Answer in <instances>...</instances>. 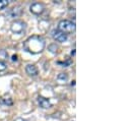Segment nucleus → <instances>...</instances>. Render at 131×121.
Instances as JSON below:
<instances>
[{
	"mask_svg": "<svg viewBox=\"0 0 131 121\" xmlns=\"http://www.w3.org/2000/svg\"><path fill=\"white\" fill-rule=\"evenodd\" d=\"M30 10L34 14L40 15L45 11V5L43 3H41V2H36V3H33L30 6Z\"/></svg>",
	"mask_w": 131,
	"mask_h": 121,
	"instance_id": "20e7f679",
	"label": "nucleus"
},
{
	"mask_svg": "<svg viewBox=\"0 0 131 121\" xmlns=\"http://www.w3.org/2000/svg\"><path fill=\"white\" fill-rule=\"evenodd\" d=\"M12 60H13V61L17 60V56H16V55H13V56H12Z\"/></svg>",
	"mask_w": 131,
	"mask_h": 121,
	"instance_id": "2eb2a0df",
	"label": "nucleus"
},
{
	"mask_svg": "<svg viewBox=\"0 0 131 121\" xmlns=\"http://www.w3.org/2000/svg\"><path fill=\"white\" fill-rule=\"evenodd\" d=\"M26 28H27V25L23 21H14L10 26L11 32L14 34H18V35L23 34L26 31Z\"/></svg>",
	"mask_w": 131,
	"mask_h": 121,
	"instance_id": "7ed1b4c3",
	"label": "nucleus"
},
{
	"mask_svg": "<svg viewBox=\"0 0 131 121\" xmlns=\"http://www.w3.org/2000/svg\"><path fill=\"white\" fill-rule=\"evenodd\" d=\"M57 30L61 31L62 33H64L66 35L71 34L75 31V24L71 21H68V19H62L59 22Z\"/></svg>",
	"mask_w": 131,
	"mask_h": 121,
	"instance_id": "f03ea898",
	"label": "nucleus"
},
{
	"mask_svg": "<svg viewBox=\"0 0 131 121\" xmlns=\"http://www.w3.org/2000/svg\"><path fill=\"white\" fill-rule=\"evenodd\" d=\"M57 63H58V64H61V65H63V67H67V66H69V65L71 64V60H70V59H68V60L65 61V62H61V61H58Z\"/></svg>",
	"mask_w": 131,
	"mask_h": 121,
	"instance_id": "f8f14e48",
	"label": "nucleus"
},
{
	"mask_svg": "<svg viewBox=\"0 0 131 121\" xmlns=\"http://www.w3.org/2000/svg\"><path fill=\"white\" fill-rule=\"evenodd\" d=\"M45 46H46V42L41 36H32L24 44L25 50L31 54L41 53L45 49Z\"/></svg>",
	"mask_w": 131,
	"mask_h": 121,
	"instance_id": "f257e3e1",
	"label": "nucleus"
},
{
	"mask_svg": "<svg viewBox=\"0 0 131 121\" xmlns=\"http://www.w3.org/2000/svg\"><path fill=\"white\" fill-rule=\"evenodd\" d=\"M9 4V2L7 0H0V10L4 9L5 7H7Z\"/></svg>",
	"mask_w": 131,
	"mask_h": 121,
	"instance_id": "9d476101",
	"label": "nucleus"
},
{
	"mask_svg": "<svg viewBox=\"0 0 131 121\" xmlns=\"http://www.w3.org/2000/svg\"><path fill=\"white\" fill-rule=\"evenodd\" d=\"M71 55H73V56L75 55V49H73V51L71 52Z\"/></svg>",
	"mask_w": 131,
	"mask_h": 121,
	"instance_id": "dca6fc26",
	"label": "nucleus"
},
{
	"mask_svg": "<svg viewBox=\"0 0 131 121\" xmlns=\"http://www.w3.org/2000/svg\"><path fill=\"white\" fill-rule=\"evenodd\" d=\"M52 37L55 41L57 42H60V43H63V42H66L67 41V35L62 33L61 31L59 30H54L52 31Z\"/></svg>",
	"mask_w": 131,
	"mask_h": 121,
	"instance_id": "39448f33",
	"label": "nucleus"
},
{
	"mask_svg": "<svg viewBox=\"0 0 131 121\" xmlns=\"http://www.w3.org/2000/svg\"><path fill=\"white\" fill-rule=\"evenodd\" d=\"M19 10H20L19 8H17V7L15 8V7H14V8H12V9L10 10V12H9V13L12 15V17H16V16H18V14L16 13V11H19Z\"/></svg>",
	"mask_w": 131,
	"mask_h": 121,
	"instance_id": "9b49d317",
	"label": "nucleus"
},
{
	"mask_svg": "<svg viewBox=\"0 0 131 121\" xmlns=\"http://www.w3.org/2000/svg\"><path fill=\"white\" fill-rule=\"evenodd\" d=\"M0 104H2V105H4V106H11V105L13 104V102H12V100H11L10 98H8V99H3V98H1V99H0Z\"/></svg>",
	"mask_w": 131,
	"mask_h": 121,
	"instance_id": "1a4fd4ad",
	"label": "nucleus"
},
{
	"mask_svg": "<svg viewBox=\"0 0 131 121\" xmlns=\"http://www.w3.org/2000/svg\"><path fill=\"white\" fill-rule=\"evenodd\" d=\"M14 121H27L26 119H24V118H20V117H18V118H16Z\"/></svg>",
	"mask_w": 131,
	"mask_h": 121,
	"instance_id": "4468645a",
	"label": "nucleus"
},
{
	"mask_svg": "<svg viewBox=\"0 0 131 121\" xmlns=\"http://www.w3.org/2000/svg\"><path fill=\"white\" fill-rule=\"evenodd\" d=\"M57 80L60 84H64L68 80V74L67 73H59L57 75Z\"/></svg>",
	"mask_w": 131,
	"mask_h": 121,
	"instance_id": "6e6552de",
	"label": "nucleus"
},
{
	"mask_svg": "<svg viewBox=\"0 0 131 121\" xmlns=\"http://www.w3.org/2000/svg\"><path fill=\"white\" fill-rule=\"evenodd\" d=\"M6 68H7L6 63L3 62V61H0V72H1V71H4Z\"/></svg>",
	"mask_w": 131,
	"mask_h": 121,
	"instance_id": "ddd939ff",
	"label": "nucleus"
},
{
	"mask_svg": "<svg viewBox=\"0 0 131 121\" xmlns=\"http://www.w3.org/2000/svg\"><path fill=\"white\" fill-rule=\"evenodd\" d=\"M26 72L30 75V76H32V77H35V76H37L38 74H39V70H38V68L33 65V64H28L27 66H26Z\"/></svg>",
	"mask_w": 131,
	"mask_h": 121,
	"instance_id": "423d86ee",
	"label": "nucleus"
},
{
	"mask_svg": "<svg viewBox=\"0 0 131 121\" xmlns=\"http://www.w3.org/2000/svg\"><path fill=\"white\" fill-rule=\"evenodd\" d=\"M38 103H39V105H40V107H42V108H44V109H48V108H50L52 105H51V102L48 100V99H46V98H44V97H42V96H40L39 98H38Z\"/></svg>",
	"mask_w": 131,
	"mask_h": 121,
	"instance_id": "0eeeda50",
	"label": "nucleus"
},
{
	"mask_svg": "<svg viewBox=\"0 0 131 121\" xmlns=\"http://www.w3.org/2000/svg\"><path fill=\"white\" fill-rule=\"evenodd\" d=\"M72 121H75V120H72Z\"/></svg>",
	"mask_w": 131,
	"mask_h": 121,
	"instance_id": "f3484780",
	"label": "nucleus"
}]
</instances>
